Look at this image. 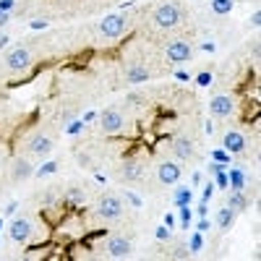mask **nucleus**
I'll list each match as a JSON object with an SVG mask.
<instances>
[{
	"mask_svg": "<svg viewBox=\"0 0 261 261\" xmlns=\"http://www.w3.org/2000/svg\"><path fill=\"white\" fill-rule=\"evenodd\" d=\"M151 21H154L157 29H175L183 21V8L178 3H162L151 13Z\"/></svg>",
	"mask_w": 261,
	"mask_h": 261,
	"instance_id": "nucleus-1",
	"label": "nucleus"
},
{
	"mask_svg": "<svg viewBox=\"0 0 261 261\" xmlns=\"http://www.w3.org/2000/svg\"><path fill=\"white\" fill-rule=\"evenodd\" d=\"M128 125V118L123 110H118V107H107V110L99 115V130L105 136H118L123 134Z\"/></svg>",
	"mask_w": 261,
	"mask_h": 261,
	"instance_id": "nucleus-2",
	"label": "nucleus"
},
{
	"mask_svg": "<svg viewBox=\"0 0 261 261\" xmlns=\"http://www.w3.org/2000/svg\"><path fill=\"white\" fill-rule=\"evenodd\" d=\"M123 201L118 199L115 193H105L99 196V201H97V217L105 222H113V220H120L123 217Z\"/></svg>",
	"mask_w": 261,
	"mask_h": 261,
	"instance_id": "nucleus-3",
	"label": "nucleus"
},
{
	"mask_svg": "<svg viewBox=\"0 0 261 261\" xmlns=\"http://www.w3.org/2000/svg\"><path fill=\"white\" fill-rule=\"evenodd\" d=\"M8 235H11L13 243L27 246L34 238V222L29 220V217H16V220L11 222V227H8Z\"/></svg>",
	"mask_w": 261,
	"mask_h": 261,
	"instance_id": "nucleus-4",
	"label": "nucleus"
},
{
	"mask_svg": "<svg viewBox=\"0 0 261 261\" xmlns=\"http://www.w3.org/2000/svg\"><path fill=\"white\" fill-rule=\"evenodd\" d=\"M125 29H128V18H125V16H120V13L105 16V18L99 21V34H102V37H107V39L120 37Z\"/></svg>",
	"mask_w": 261,
	"mask_h": 261,
	"instance_id": "nucleus-5",
	"label": "nucleus"
},
{
	"mask_svg": "<svg viewBox=\"0 0 261 261\" xmlns=\"http://www.w3.org/2000/svg\"><path fill=\"white\" fill-rule=\"evenodd\" d=\"M180 175H183V167L175 160H162L157 165V180L162 186H175L180 180Z\"/></svg>",
	"mask_w": 261,
	"mask_h": 261,
	"instance_id": "nucleus-6",
	"label": "nucleus"
},
{
	"mask_svg": "<svg viewBox=\"0 0 261 261\" xmlns=\"http://www.w3.org/2000/svg\"><path fill=\"white\" fill-rule=\"evenodd\" d=\"M29 65H32V53H29V47H13V50L6 55V68L13 71V73L27 71Z\"/></svg>",
	"mask_w": 261,
	"mask_h": 261,
	"instance_id": "nucleus-7",
	"label": "nucleus"
},
{
	"mask_svg": "<svg viewBox=\"0 0 261 261\" xmlns=\"http://www.w3.org/2000/svg\"><path fill=\"white\" fill-rule=\"evenodd\" d=\"M53 146H55V141H53V136L50 134H42V130H39V134H34L29 141H27V149H29V154L32 157H47L50 154V151H53Z\"/></svg>",
	"mask_w": 261,
	"mask_h": 261,
	"instance_id": "nucleus-8",
	"label": "nucleus"
},
{
	"mask_svg": "<svg viewBox=\"0 0 261 261\" xmlns=\"http://www.w3.org/2000/svg\"><path fill=\"white\" fill-rule=\"evenodd\" d=\"M105 251L110 258H128L130 251H134V243H130L125 235H113V238H107Z\"/></svg>",
	"mask_w": 261,
	"mask_h": 261,
	"instance_id": "nucleus-9",
	"label": "nucleus"
},
{
	"mask_svg": "<svg viewBox=\"0 0 261 261\" xmlns=\"http://www.w3.org/2000/svg\"><path fill=\"white\" fill-rule=\"evenodd\" d=\"M165 55L170 63H188L193 58V47L188 45L186 39H172L170 45L165 47Z\"/></svg>",
	"mask_w": 261,
	"mask_h": 261,
	"instance_id": "nucleus-10",
	"label": "nucleus"
},
{
	"mask_svg": "<svg viewBox=\"0 0 261 261\" xmlns=\"http://www.w3.org/2000/svg\"><path fill=\"white\" fill-rule=\"evenodd\" d=\"M209 113L212 118H230L235 113V99L230 94H217L209 102Z\"/></svg>",
	"mask_w": 261,
	"mask_h": 261,
	"instance_id": "nucleus-11",
	"label": "nucleus"
},
{
	"mask_svg": "<svg viewBox=\"0 0 261 261\" xmlns=\"http://www.w3.org/2000/svg\"><path fill=\"white\" fill-rule=\"evenodd\" d=\"M34 175V165L27 160V157H16L11 162V180L13 183H21V180H29Z\"/></svg>",
	"mask_w": 261,
	"mask_h": 261,
	"instance_id": "nucleus-12",
	"label": "nucleus"
},
{
	"mask_svg": "<svg viewBox=\"0 0 261 261\" xmlns=\"http://www.w3.org/2000/svg\"><path fill=\"white\" fill-rule=\"evenodd\" d=\"M222 146H225V151H230V154H241V151H246L248 141H246V136L241 134V130H225Z\"/></svg>",
	"mask_w": 261,
	"mask_h": 261,
	"instance_id": "nucleus-13",
	"label": "nucleus"
},
{
	"mask_svg": "<svg viewBox=\"0 0 261 261\" xmlns=\"http://www.w3.org/2000/svg\"><path fill=\"white\" fill-rule=\"evenodd\" d=\"M172 154H175L180 162H188L196 157V149H193V141L188 136H175L172 139Z\"/></svg>",
	"mask_w": 261,
	"mask_h": 261,
	"instance_id": "nucleus-14",
	"label": "nucleus"
},
{
	"mask_svg": "<svg viewBox=\"0 0 261 261\" xmlns=\"http://www.w3.org/2000/svg\"><path fill=\"white\" fill-rule=\"evenodd\" d=\"M149 79H151V71L141 63H130L125 68V84H144Z\"/></svg>",
	"mask_w": 261,
	"mask_h": 261,
	"instance_id": "nucleus-15",
	"label": "nucleus"
},
{
	"mask_svg": "<svg viewBox=\"0 0 261 261\" xmlns=\"http://www.w3.org/2000/svg\"><path fill=\"white\" fill-rule=\"evenodd\" d=\"M120 175H123L125 183H136V180H141V175H144V165H141L139 160H125Z\"/></svg>",
	"mask_w": 261,
	"mask_h": 261,
	"instance_id": "nucleus-16",
	"label": "nucleus"
},
{
	"mask_svg": "<svg viewBox=\"0 0 261 261\" xmlns=\"http://www.w3.org/2000/svg\"><path fill=\"white\" fill-rule=\"evenodd\" d=\"M217 225H220V230H230L235 225V212L225 204L220 212H217Z\"/></svg>",
	"mask_w": 261,
	"mask_h": 261,
	"instance_id": "nucleus-17",
	"label": "nucleus"
},
{
	"mask_svg": "<svg viewBox=\"0 0 261 261\" xmlns=\"http://www.w3.org/2000/svg\"><path fill=\"white\" fill-rule=\"evenodd\" d=\"M227 206H230L232 212H243V209H248V199L243 196V191H232V193L227 196Z\"/></svg>",
	"mask_w": 261,
	"mask_h": 261,
	"instance_id": "nucleus-18",
	"label": "nucleus"
},
{
	"mask_svg": "<svg viewBox=\"0 0 261 261\" xmlns=\"http://www.w3.org/2000/svg\"><path fill=\"white\" fill-rule=\"evenodd\" d=\"M230 188L232 191H243V186H246V175H243V170H238V167H230Z\"/></svg>",
	"mask_w": 261,
	"mask_h": 261,
	"instance_id": "nucleus-19",
	"label": "nucleus"
},
{
	"mask_svg": "<svg viewBox=\"0 0 261 261\" xmlns=\"http://www.w3.org/2000/svg\"><path fill=\"white\" fill-rule=\"evenodd\" d=\"M232 0H212V11L217 13V16H227L230 11H232Z\"/></svg>",
	"mask_w": 261,
	"mask_h": 261,
	"instance_id": "nucleus-20",
	"label": "nucleus"
},
{
	"mask_svg": "<svg viewBox=\"0 0 261 261\" xmlns=\"http://www.w3.org/2000/svg\"><path fill=\"white\" fill-rule=\"evenodd\" d=\"M172 201H175L178 206H186L191 201V188H178L175 193H172Z\"/></svg>",
	"mask_w": 261,
	"mask_h": 261,
	"instance_id": "nucleus-21",
	"label": "nucleus"
},
{
	"mask_svg": "<svg viewBox=\"0 0 261 261\" xmlns=\"http://www.w3.org/2000/svg\"><path fill=\"white\" fill-rule=\"evenodd\" d=\"M196 84H199V86H209L212 84V73H199V76H196Z\"/></svg>",
	"mask_w": 261,
	"mask_h": 261,
	"instance_id": "nucleus-22",
	"label": "nucleus"
},
{
	"mask_svg": "<svg viewBox=\"0 0 261 261\" xmlns=\"http://www.w3.org/2000/svg\"><path fill=\"white\" fill-rule=\"evenodd\" d=\"M188 248H191V253H193V251H199V248H201V235H193V238H191V246H188Z\"/></svg>",
	"mask_w": 261,
	"mask_h": 261,
	"instance_id": "nucleus-23",
	"label": "nucleus"
},
{
	"mask_svg": "<svg viewBox=\"0 0 261 261\" xmlns=\"http://www.w3.org/2000/svg\"><path fill=\"white\" fill-rule=\"evenodd\" d=\"M172 256H175V258H188L191 256V248H183L180 246V248H175V253H172Z\"/></svg>",
	"mask_w": 261,
	"mask_h": 261,
	"instance_id": "nucleus-24",
	"label": "nucleus"
},
{
	"mask_svg": "<svg viewBox=\"0 0 261 261\" xmlns=\"http://www.w3.org/2000/svg\"><path fill=\"white\" fill-rule=\"evenodd\" d=\"M180 220H183V225H188V222H191V212H188V204H186V206H180Z\"/></svg>",
	"mask_w": 261,
	"mask_h": 261,
	"instance_id": "nucleus-25",
	"label": "nucleus"
},
{
	"mask_svg": "<svg viewBox=\"0 0 261 261\" xmlns=\"http://www.w3.org/2000/svg\"><path fill=\"white\" fill-rule=\"evenodd\" d=\"M13 6H16V0H0V11H6V13H8Z\"/></svg>",
	"mask_w": 261,
	"mask_h": 261,
	"instance_id": "nucleus-26",
	"label": "nucleus"
},
{
	"mask_svg": "<svg viewBox=\"0 0 261 261\" xmlns=\"http://www.w3.org/2000/svg\"><path fill=\"white\" fill-rule=\"evenodd\" d=\"M125 199H128L130 204H134V206H141V199H139V196H134L130 191H125Z\"/></svg>",
	"mask_w": 261,
	"mask_h": 261,
	"instance_id": "nucleus-27",
	"label": "nucleus"
},
{
	"mask_svg": "<svg viewBox=\"0 0 261 261\" xmlns=\"http://www.w3.org/2000/svg\"><path fill=\"white\" fill-rule=\"evenodd\" d=\"M248 21H251V27H253V29H256V27H258V24H261V11H256V13H253V16H251V18H248Z\"/></svg>",
	"mask_w": 261,
	"mask_h": 261,
	"instance_id": "nucleus-28",
	"label": "nucleus"
},
{
	"mask_svg": "<svg viewBox=\"0 0 261 261\" xmlns=\"http://www.w3.org/2000/svg\"><path fill=\"white\" fill-rule=\"evenodd\" d=\"M71 201L81 204V201H84V193H81V191H71Z\"/></svg>",
	"mask_w": 261,
	"mask_h": 261,
	"instance_id": "nucleus-29",
	"label": "nucleus"
},
{
	"mask_svg": "<svg viewBox=\"0 0 261 261\" xmlns=\"http://www.w3.org/2000/svg\"><path fill=\"white\" fill-rule=\"evenodd\" d=\"M214 160H217V162H225V165H227V154H225V151H214Z\"/></svg>",
	"mask_w": 261,
	"mask_h": 261,
	"instance_id": "nucleus-30",
	"label": "nucleus"
},
{
	"mask_svg": "<svg viewBox=\"0 0 261 261\" xmlns=\"http://www.w3.org/2000/svg\"><path fill=\"white\" fill-rule=\"evenodd\" d=\"M157 238H160V241H165V238H170V230L167 227H160L157 230Z\"/></svg>",
	"mask_w": 261,
	"mask_h": 261,
	"instance_id": "nucleus-31",
	"label": "nucleus"
},
{
	"mask_svg": "<svg viewBox=\"0 0 261 261\" xmlns=\"http://www.w3.org/2000/svg\"><path fill=\"white\" fill-rule=\"evenodd\" d=\"M53 170H55V165H53V162H47L45 167H42V170H39V175H47V172H53Z\"/></svg>",
	"mask_w": 261,
	"mask_h": 261,
	"instance_id": "nucleus-32",
	"label": "nucleus"
},
{
	"mask_svg": "<svg viewBox=\"0 0 261 261\" xmlns=\"http://www.w3.org/2000/svg\"><path fill=\"white\" fill-rule=\"evenodd\" d=\"M6 24H8V13L0 11V27H6Z\"/></svg>",
	"mask_w": 261,
	"mask_h": 261,
	"instance_id": "nucleus-33",
	"label": "nucleus"
},
{
	"mask_svg": "<svg viewBox=\"0 0 261 261\" xmlns=\"http://www.w3.org/2000/svg\"><path fill=\"white\" fill-rule=\"evenodd\" d=\"M199 230H201V232H204V230H209V222H206V220H201V222H199Z\"/></svg>",
	"mask_w": 261,
	"mask_h": 261,
	"instance_id": "nucleus-34",
	"label": "nucleus"
}]
</instances>
